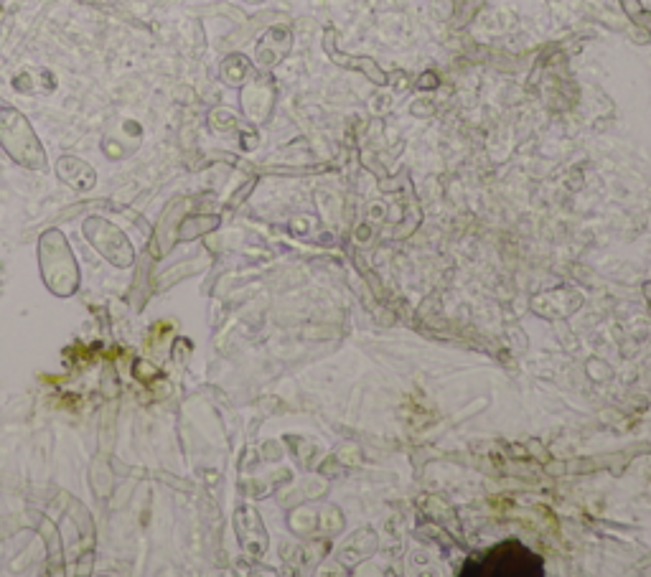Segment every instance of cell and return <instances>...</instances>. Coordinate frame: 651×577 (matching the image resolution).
<instances>
[{"label": "cell", "instance_id": "6da1fadb", "mask_svg": "<svg viewBox=\"0 0 651 577\" xmlns=\"http://www.w3.org/2000/svg\"><path fill=\"white\" fill-rule=\"evenodd\" d=\"M461 575H509V577H535L542 575V557L527 550L522 542H504L491 547L484 555L466 562Z\"/></svg>", "mask_w": 651, "mask_h": 577}, {"label": "cell", "instance_id": "7a4b0ae2", "mask_svg": "<svg viewBox=\"0 0 651 577\" xmlns=\"http://www.w3.org/2000/svg\"><path fill=\"white\" fill-rule=\"evenodd\" d=\"M41 270H44L46 285L56 295H72L77 290V265L59 232H46L41 242Z\"/></svg>", "mask_w": 651, "mask_h": 577}]
</instances>
